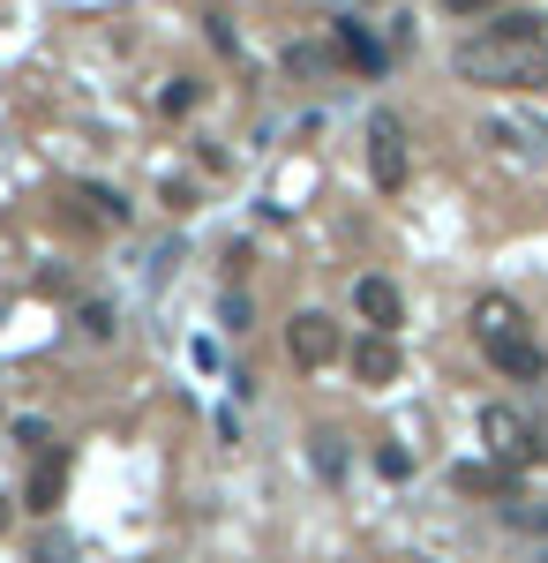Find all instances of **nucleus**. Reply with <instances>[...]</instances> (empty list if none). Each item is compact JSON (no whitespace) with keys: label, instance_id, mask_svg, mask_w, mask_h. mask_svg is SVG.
<instances>
[{"label":"nucleus","instance_id":"obj_6","mask_svg":"<svg viewBox=\"0 0 548 563\" xmlns=\"http://www.w3.org/2000/svg\"><path fill=\"white\" fill-rule=\"evenodd\" d=\"M398 368H406V361H398V339H391V331H369V339H353V376H361L369 390L398 384Z\"/></svg>","mask_w":548,"mask_h":563},{"label":"nucleus","instance_id":"obj_15","mask_svg":"<svg viewBox=\"0 0 548 563\" xmlns=\"http://www.w3.org/2000/svg\"><path fill=\"white\" fill-rule=\"evenodd\" d=\"M316 466H324V474H346V451H338V435H316Z\"/></svg>","mask_w":548,"mask_h":563},{"label":"nucleus","instance_id":"obj_9","mask_svg":"<svg viewBox=\"0 0 548 563\" xmlns=\"http://www.w3.org/2000/svg\"><path fill=\"white\" fill-rule=\"evenodd\" d=\"M451 481H459L465 496H504V504H518V488H511V466H496V459H489V466H481V459H465Z\"/></svg>","mask_w":548,"mask_h":563},{"label":"nucleus","instance_id":"obj_1","mask_svg":"<svg viewBox=\"0 0 548 563\" xmlns=\"http://www.w3.org/2000/svg\"><path fill=\"white\" fill-rule=\"evenodd\" d=\"M451 68H459L465 84H481V90H541L548 84V31H541V15H526V8L496 15L489 31L459 38Z\"/></svg>","mask_w":548,"mask_h":563},{"label":"nucleus","instance_id":"obj_4","mask_svg":"<svg viewBox=\"0 0 548 563\" xmlns=\"http://www.w3.org/2000/svg\"><path fill=\"white\" fill-rule=\"evenodd\" d=\"M481 443L496 466H534V421L511 406H481Z\"/></svg>","mask_w":548,"mask_h":563},{"label":"nucleus","instance_id":"obj_8","mask_svg":"<svg viewBox=\"0 0 548 563\" xmlns=\"http://www.w3.org/2000/svg\"><path fill=\"white\" fill-rule=\"evenodd\" d=\"M61 488H68V459L53 451V459H39L31 481H23V511H53V504H61Z\"/></svg>","mask_w":548,"mask_h":563},{"label":"nucleus","instance_id":"obj_5","mask_svg":"<svg viewBox=\"0 0 548 563\" xmlns=\"http://www.w3.org/2000/svg\"><path fill=\"white\" fill-rule=\"evenodd\" d=\"M286 353H294L300 368H331L338 353H346V339H338V323L324 308H300L294 323H286Z\"/></svg>","mask_w":548,"mask_h":563},{"label":"nucleus","instance_id":"obj_13","mask_svg":"<svg viewBox=\"0 0 548 563\" xmlns=\"http://www.w3.org/2000/svg\"><path fill=\"white\" fill-rule=\"evenodd\" d=\"M196 98H204V90L188 84V76H173V84L158 90V113H188V106H196Z\"/></svg>","mask_w":548,"mask_h":563},{"label":"nucleus","instance_id":"obj_16","mask_svg":"<svg viewBox=\"0 0 548 563\" xmlns=\"http://www.w3.org/2000/svg\"><path fill=\"white\" fill-rule=\"evenodd\" d=\"M534 466H548V421H534Z\"/></svg>","mask_w":548,"mask_h":563},{"label":"nucleus","instance_id":"obj_3","mask_svg":"<svg viewBox=\"0 0 548 563\" xmlns=\"http://www.w3.org/2000/svg\"><path fill=\"white\" fill-rule=\"evenodd\" d=\"M369 180L383 196H398L414 180V151H406V121L398 113H369Z\"/></svg>","mask_w":548,"mask_h":563},{"label":"nucleus","instance_id":"obj_17","mask_svg":"<svg viewBox=\"0 0 548 563\" xmlns=\"http://www.w3.org/2000/svg\"><path fill=\"white\" fill-rule=\"evenodd\" d=\"M31 563H76V556H68L61 541H45V549H39V556H31Z\"/></svg>","mask_w":548,"mask_h":563},{"label":"nucleus","instance_id":"obj_2","mask_svg":"<svg viewBox=\"0 0 548 563\" xmlns=\"http://www.w3.org/2000/svg\"><path fill=\"white\" fill-rule=\"evenodd\" d=\"M473 339H481V353L504 368L511 384H541L548 376V353L534 346L518 301H504V294H481V301H473Z\"/></svg>","mask_w":548,"mask_h":563},{"label":"nucleus","instance_id":"obj_7","mask_svg":"<svg viewBox=\"0 0 548 563\" xmlns=\"http://www.w3.org/2000/svg\"><path fill=\"white\" fill-rule=\"evenodd\" d=\"M353 308H361L369 331H398V323H406V301H398L391 278H353Z\"/></svg>","mask_w":548,"mask_h":563},{"label":"nucleus","instance_id":"obj_11","mask_svg":"<svg viewBox=\"0 0 548 563\" xmlns=\"http://www.w3.org/2000/svg\"><path fill=\"white\" fill-rule=\"evenodd\" d=\"M76 196L90 203V218H106V225H128V196H121V188H106V180H84Z\"/></svg>","mask_w":548,"mask_h":563},{"label":"nucleus","instance_id":"obj_14","mask_svg":"<svg viewBox=\"0 0 548 563\" xmlns=\"http://www.w3.org/2000/svg\"><path fill=\"white\" fill-rule=\"evenodd\" d=\"M76 323H84V339H113V308H98V301H90Z\"/></svg>","mask_w":548,"mask_h":563},{"label":"nucleus","instance_id":"obj_18","mask_svg":"<svg viewBox=\"0 0 548 563\" xmlns=\"http://www.w3.org/2000/svg\"><path fill=\"white\" fill-rule=\"evenodd\" d=\"M481 8H496V0H451V15H481Z\"/></svg>","mask_w":548,"mask_h":563},{"label":"nucleus","instance_id":"obj_10","mask_svg":"<svg viewBox=\"0 0 548 563\" xmlns=\"http://www.w3.org/2000/svg\"><path fill=\"white\" fill-rule=\"evenodd\" d=\"M489 135H496L504 151H541V143H548V121H534V113H504Z\"/></svg>","mask_w":548,"mask_h":563},{"label":"nucleus","instance_id":"obj_12","mask_svg":"<svg viewBox=\"0 0 548 563\" xmlns=\"http://www.w3.org/2000/svg\"><path fill=\"white\" fill-rule=\"evenodd\" d=\"M338 53H346V60H361V68H369V76H376V68H383V45L369 38V31H361V23H338Z\"/></svg>","mask_w":548,"mask_h":563},{"label":"nucleus","instance_id":"obj_19","mask_svg":"<svg viewBox=\"0 0 548 563\" xmlns=\"http://www.w3.org/2000/svg\"><path fill=\"white\" fill-rule=\"evenodd\" d=\"M0 526H8V504H0Z\"/></svg>","mask_w":548,"mask_h":563}]
</instances>
